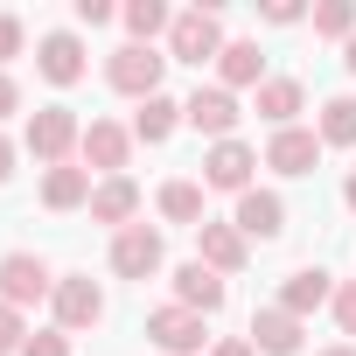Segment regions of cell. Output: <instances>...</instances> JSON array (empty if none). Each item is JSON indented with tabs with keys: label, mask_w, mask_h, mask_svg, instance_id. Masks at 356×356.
Segmentation results:
<instances>
[{
	"label": "cell",
	"mask_w": 356,
	"mask_h": 356,
	"mask_svg": "<svg viewBox=\"0 0 356 356\" xmlns=\"http://www.w3.org/2000/svg\"><path fill=\"white\" fill-rule=\"evenodd\" d=\"M210 356H259V349H252V335H224Z\"/></svg>",
	"instance_id": "cell-34"
},
{
	"label": "cell",
	"mask_w": 356,
	"mask_h": 356,
	"mask_svg": "<svg viewBox=\"0 0 356 356\" xmlns=\"http://www.w3.org/2000/svg\"><path fill=\"white\" fill-rule=\"evenodd\" d=\"M342 63H349V77H356V35H349V42H342Z\"/></svg>",
	"instance_id": "cell-37"
},
{
	"label": "cell",
	"mask_w": 356,
	"mask_h": 356,
	"mask_svg": "<svg viewBox=\"0 0 356 356\" xmlns=\"http://www.w3.org/2000/svg\"><path fill=\"white\" fill-rule=\"evenodd\" d=\"M15 112H22V84L0 70V119H15Z\"/></svg>",
	"instance_id": "cell-33"
},
{
	"label": "cell",
	"mask_w": 356,
	"mask_h": 356,
	"mask_svg": "<svg viewBox=\"0 0 356 356\" xmlns=\"http://www.w3.org/2000/svg\"><path fill=\"white\" fill-rule=\"evenodd\" d=\"M300 105H307V91H300L293 77H266V84H259V105H252V112H259V119H266L273 133H286V126L300 119Z\"/></svg>",
	"instance_id": "cell-19"
},
{
	"label": "cell",
	"mask_w": 356,
	"mask_h": 356,
	"mask_svg": "<svg viewBox=\"0 0 356 356\" xmlns=\"http://www.w3.org/2000/svg\"><path fill=\"white\" fill-rule=\"evenodd\" d=\"M22 35H29V29H22V15H0V70L22 56Z\"/></svg>",
	"instance_id": "cell-29"
},
{
	"label": "cell",
	"mask_w": 356,
	"mask_h": 356,
	"mask_svg": "<svg viewBox=\"0 0 356 356\" xmlns=\"http://www.w3.org/2000/svg\"><path fill=\"white\" fill-rule=\"evenodd\" d=\"M196 259H203L210 273H224V280H231V273H245L252 245H245V231H238V224H210V217H203V224H196Z\"/></svg>",
	"instance_id": "cell-11"
},
{
	"label": "cell",
	"mask_w": 356,
	"mask_h": 356,
	"mask_svg": "<svg viewBox=\"0 0 356 356\" xmlns=\"http://www.w3.org/2000/svg\"><path fill=\"white\" fill-rule=\"evenodd\" d=\"M35 70H42V77H49L56 91H70V84H77V77H84L91 63H84V42H77L70 29H49V35L35 42Z\"/></svg>",
	"instance_id": "cell-10"
},
{
	"label": "cell",
	"mask_w": 356,
	"mask_h": 356,
	"mask_svg": "<svg viewBox=\"0 0 356 356\" xmlns=\"http://www.w3.org/2000/svg\"><path fill=\"white\" fill-rule=\"evenodd\" d=\"M77 154L98 168V175H126V154H133V133L119 126V119H91L84 126V140H77Z\"/></svg>",
	"instance_id": "cell-13"
},
{
	"label": "cell",
	"mask_w": 356,
	"mask_h": 356,
	"mask_svg": "<svg viewBox=\"0 0 356 356\" xmlns=\"http://www.w3.org/2000/svg\"><path fill=\"white\" fill-rule=\"evenodd\" d=\"M321 356H356V342H335V349H321Z\"/></svg>",
	"instance_id": "cell-38"
},
{
	"label": "cell",
	"mask_w": 356,
	"mask_h": 356,
	"mask_svg": "<svg viewBox=\"0 0 356 356\" xmlns=\"http://www.w3.org/2000/svg\"><path fill=\"white\" fill-rule=\"evenodd\" d=\"M42 203L49 210H91V168H49L42 175Z\"/></svg>",
	"instance_id": "cell-21"
},
{
	"label": "cell",
	"mask_w": 356,
	"mask_h": 356,
	"mask_svg": "<svg viewBox=\"0 0 356 356\" xmlns=\"http://www.w3.org/2000/svg\"><path fill=\"white\" fill-rule=\"evenodd\" d=\"M314 35L349 42V35H356V0H321V8H314Z\"/></svg>",
	"instance_id": "cell-26"
},
{
	"label": "cell",
	"mask_w": 356,
	"mask_h": 356,
	"mask_svg": "<svg viewBox=\"0 0 356 356\" xmlns=\"http://www.w3.org/2000/svg\"><path fill=\"white\" fill-rule=\"evenodd\" d=\"M161 217L168 224H203V182H189V175H175V182H161Z\"/></svg>",
	"instance_id": "cell-23"
},
{
	"label": "cell",
	"mask_w": 356,
	"mask_h": 356,
	"mask_svg": "<svg viewBox=\"0 0 356 356\" xmlns=\"http://www.w3.org/2000/svg\"><path fill=\"white\" fill-rule=\"evenodd\" d=\"M22 349H29V321H22V307L0 300V356H22Z\"/></svg>",
	"instance_id": "cell-27"
},
{
	"label": "cell",
	"mask_w": 356,
	"mask_h": 356,
	"mask_svg": "<svg viewBox=\"0 0 356 356\" xmlns=\"http://www.w3.org/2000/svg\"><path fill=\"white\" fill-rule=\"evenodd\" d=\"M314 133H321V147H356V98H349V91L328 98L321 119H314Z\"/></svg>",
	"instance_id": "cell-24"
},
{
	"label": "cell",
	"mask_w": 356,
	"mask_h": 356,
	"mask_svg": "<svg viewBox=\"0 0 356 356\" xmlns=\"http://www.w3.org/2000/svg\"><path fill=\"white\" fill-rule=\"evenodd\" d=\"M77 140H84V126H77L70 105H42V112H29V154H35L42 168H63V161L77 154Z\"/></svg>",
	"instance_id": "cell-3"
},
{
	"label": "cell",
	"mask_w": 356,
	"mask_h": 356,
	"mask_svg": "<svg viewBox=\"0 0 356 356\" xmlns=\"http://www.w3.org/2000/svg\"><path fill=\"white\" fill-rule=\"evenodd\" d=\"M342 203H349V210H356V168H349V182H342Z\"/></svg>",
	"instance_id": "cell-36"
},
{
	"label": "cell",
	"mask_w": 356,
	"mask_h": 356,
	"mask_svg": "<svg viewBox=\"0 0 356 356\" xmlns=\"http://www.w3.org/2000/svg\"><path fill=\"white\" fill-rule=\"evenodd\" d=\"M231 224L245 231V245H252V238H259V245H273V238L286 231V203H280L273 189H245V196H238V217H231Z\"/></svg>",
	"instance_id": "cell-15"
},
{
	"label": "cell",
	"mask_w": 356,
	"mask_h": 356,
	"mask_svg": "<svg viewBox=\"0 0 356 356\" xmlns=\"http://www.w3.org/2000/svg\"><path fill=\"white\" fill-rule=\"evenodd\" d=\"M147 342H154L161 356H203L210 335H203V314H189V307H175V300H168V307L147 314Z\"/></svg>",
	"instance_id": "cell-8"
},
{
	"label": "cell",
	"mask_w": 356,
	"mask_h": 356,
	"mask_svg": "<svg viewBox=\"0 0 356 356\" xmlns=\"http://www.w3.org/2000/svg\"><path fill=\"white\" fill-rule=\"evenodd\" d=\"M49 307H56V328H63V335H84V328L105 321V286H98L91 273H63L56 293H49Z\"/></svg>",
	"instance_id": "cell-4"
},
{
	"label": "cell",
	"mask_w": 356,
	"mask_h": 356,
	"mask_svg": "<svg viewBox=\"0 0 356 356\" xmlns=\"http://www.w3.org/2000/svg\"><path fill=\"white\" fill-rule=\"evenodd\" d=\"M182 119H189L196 133H210V147H217V140H238L245 105H238V91H224V84H196V91L182 98Z\"/></svg>",
	"instance_id": "cell-5"
},
{
	"label": "cell",
	"mask_w": 356,
	"mask_h": 356,
	"mask_svg": "<svg viewBox=\"0 0 356 356\" xmlns=\"http://www.w3.org/2000/svg\"><path fill=\"white\" fill-rule=\"evenodd\" d=\"M224 56V22H217V8H189V15H175V29H168V63H217Z\"/></svg>",
	"instance_id": "cell-1"
},
{
	"label": "cell",
	"mask_w": 356,
	"mask_h": 356,
	"mask_svg": "<svg viewBox=\"0 0 356 356\" xmlns=\"http://www.w3.org/2000/svg\"><path fill=\"white\" fill-rule=\"evenodd\" d=\"M161 266H168V245H161L154 224H126V231H112V273H119V280H154Z\"/></svg>",
	"instance_id": "cell-7"
},
{
	"label": "cell",
	"mask_w": 356,
	"mask_h": 356,
	"mask_svg": "<svg viewBox=\"0 0 356 356\" xmlns=\"http://www.w3.org/2000/svg\"><path fill=\"white\" fill-rule=\"evenodd\" d=\"M49 293H56V273H49L42 252H8V259H0V300H8V307H35Z\"/></svg>",
	"instance_id": "cell-6"
},
{
	"label": "cell",
	"mask_w": 356,
	"mask_h": 356,
	"mask_svg": "<svg viewBox=\"0 0 356 356\" xmlns=\"http://www.w3.org/2000/svg\"><path fill=\"white\" fill-rule=\"evenodd\" d=\"M161 70H168V56H154L147 42H126V49H112L105 56V84L112 91H126V98H161Z\"/></svg>",
	"instance_id": "cell-2"
},
{
	"label": "cell",
	"mask_w": 356,
	"mask_h": 356,
	"mask_svg": "<svg viewBox=\"0 0 356 356\" xmlns=\"http://www.w3.org/2000/svg\"><path fill=\"white\" fill-rule=\"evenodd\" d=\"M224 300H231V286H224V273H210L203 259H189L182 273H175V307H189V314H203V321H210Z\"/></svg>",
	"instance_id": "cell-12"
},
{
	"label": "cell",
	"mask_w": 356,
	"mask_h": 356,
	"mask_svg": "<svg viewBox=\"0 0 356 356\" xmlns=\"http://www.w3.org/2000/svg\"><path fill=\"white\" fill-rule=\"evenodd\" d=\"M328 300H335V280H328L321 266H300V273H286V280H280V300H273V307H286V314H300V321H307V314H314V307H328Z\"/></svg>",
	"instance_id": "cell-16"
},
{
	"label": "cell",
	"mask_w": 356,
	"mask_h": 356,
	"mask_svg": "<svg viewBox=\"0 0 356 356\" xmlns=\"http://www.w3.org/2000/svg\"><path fill=\"white\" fill-rule=\"evenodd\" d=\"M8 175H15V140L0 133V182H8Z\"/></svg>",
	"instance_id": "cell-35"
},
{
	"label": "cell",
	"mask_w": 356,
	"mask_h": 356,
	"mask_svg": "<svg viewBox=\"0 0 356 356\" xmlns=\"http://www.w3.org/2000/svg\"><path fill=\"white\" fill-rule=\"evenodd\" d=\"M259 15H266L273 29H293V22H300L307 8H300V0H266V8H259Z\"/></svg>",
	"instance_id": "cell-31"
},
{
	"label": "cell",
	"mask_w": 356,
	"mask_h": 356,
	"mask_svg": "<svg viewBox=\"0 0 356 356\" xmlns=\"http://www.w3.org/2000/svg\"><path fill=\"white\" fill-rule=\"evenodd\" d=\"M119 22H126V29H133V42H147V49H154V35H168V29H175V15L161 8V0H126Z\"/></svg>",
	"instance_id": "cell-25"
},
{
	"label": "cell",
	"mask_w": 356,
	"mask_h": 356,
	"mask_svg": "<svg viewBox=\"0 0 356 356\" xmlns=\"http://www.w3.org/2000/svg\"><path fill=\"white\" fill-rule=\"evenodd\" d=\"M22 356H70V335H63V328H35Z\"/></svg>",
	"instance_id": "cell-28"
},
{
	"label": "cell",
	"mask_w": 356,
	"mask_h": 356,
	"mask_svg": "<svg viewBox=\"0 0 356 356\" xmlns=\"http://www.w3.org/2000/svg\"><path fill=\"white\" fill-rule=\"evenodd\" d=\"M91 217L112 224V231H126L140 217V182H133V175H105V182L91 189Z\"/></svg>",
	"instance_id": "cell-17"
},
{
	"label": "cell",
	"mask_w": 356,
	"mask_h": 356,
	"mask_svg": "<svg viewBox=\"0 0 356 356\" xmlns=\"http://www.w3.org/2000/svg\"><path fill=\"white\" fill-rule=\"evenodd\" d=\"M328 307H335V321H342V335H356V280H342Z\"/></svg>",
	"instance_id": "cell-30"
},
{
	"label": "cell",
	"mask_w": 356,
	"mask_h": 356,
	"mask_svg": "<svg viewBox=\"0 0 356 356\" xmlns=\"http://www.w3.org/2000/svg\"><path fill=\"white\" fill-rule=\"evenodd\" d=\"M112 15H119V8H112V0H77V22H84V29H105Z\"/></svg>",
	"instance_id": "cell-32"
},
{
	"label": "cell",
	"mask_w": 356,
	"mask_h": 356,
	"mask_svg": "<svg viewBox=\"0 0 356 356\" xmlns=\"http://www.w3.org/2000/svg\"><path fill=\"white\" fill-rule=\"evenodd\" d=\"M175 126H189V119H182V98H168V91H161V98H147V105L133 112V140H147V147H161Z\"/></svg>",
	"instance_id": "cell-22"
},
{
	"label": "cell",
	"mask_w": 356,
	"mask_h": 356,
	"mask_svg": "<svg viewBox=\"0 0 356 356\" xmlns=\"http://www.w3.org/2000/svg\"><path fill=\"white\" fill-rule=\"evenodd\" d=\"M217 84H224V91L266 84V49H259V42H224V56H217Z\"/></svg>",
	"instance_id": "cell-20"
},
{
	"label": "cell",
	"mask_w": 356,
	"mask_h": 356,
	"mask_svg": "<svg viewBox=\"0 0 356 356\" xmlns=\"http://www.w3.org/2000/svg\"><path fill=\"white\" fill-rule=\"evenodd\" d=\"M314 161H321V133L314 126H286V133L266 140V168H280V175H314Z\"/></svg>",
	"instance_id": "cell-14"
},
{
	"label": "cell",
	"mask_w": 356,
	"mask_h": 356,
	"mask_svg": "<svg viewBox=\"0 0 356 356\" xmlns=\"http://www.w3.org/2000/svg\"><path fill=\"white\" fill-rule=\"evenodd\" d=\"M252 168H259V154H252L245 140H217V147L203 154V189H231V196H245V189H259Z\"/></svg>",
	"instance_id": "cell-9"
},
{
	"label": "cell",
	"mask_w": 356,
	"mask_h": 356,
	"mask_svg": "<svg viewBox=\"0 0 356 356\" xmlns=\"http://www.w3.org/2000/svg\"><path fill=\"white\" fill-rule=\"evenodd\" d=\"M252 349H259V356H300V314L259 307V314H252Z\"/></svg>",
	"instance_id": "cell-18"
}]
</instances>
